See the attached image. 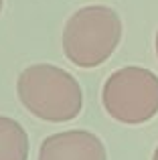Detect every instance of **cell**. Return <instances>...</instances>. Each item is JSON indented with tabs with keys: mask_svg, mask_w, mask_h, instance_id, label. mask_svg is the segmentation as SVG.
<instances>
[{
	"mask_svg": "<svg viewBox=\"0 0 158 160\" xmlns=\"http://www.w3.org/2000/svg\"><path fill=\"white\" fill-rule=\"evenodd\" d=\"M16 91L22 106L45 122H71L83 108L79 81L69 71L49 63L27 67L18 75Z\"/></svg>",
	"mask_w": 158,
	"mask_h": 160,
	"instance_id": "1",
	"label": "cell"
},
{
	"mask_svg": "<svg viewBox=\"0 0 158 160\" xmlns=\"http://www.w3.org/2000/svg\"><path fill=\"white\" fill-rule=\"evenodd\" d=\"M122 41V18L110 6H83L63 28V53L73 65L91 69L114 55Z\"/></svg>",
	"mask_w": 158,
	"mask_h": 160,
	"instance_id": "2",
	"label": "cell"
},
{
	"mask_svg": "<svg viewBox=\"0 0 158 160\" xmlns=\"http://www.w3.org/2000/svg\"><path fill=\"white\" fill-rule=\"evenodd\" d=\"M101 102L120 124H144L158 113V75L136 65L122 67L106 79Z\"/></svg>",
	"mask_w": 158,
	"mask_h": 160,
	"instance_id": "3",
	"label": "cell"
},
{
	"mask_svg": "<svg viewBox=\"0 0 158 160\" xmlns=\"http://www.w3.org/2000/svg\"><path fill=\"white\" fill-rule=\"evenodd\" d=\"M39 160H107V152L95 134L67 130L45 138L39 148Z\"/></svg>",
	"mask_w": 158,
	"mask_h": 160,
	"instance_id": "4",
	"label": "cell"
},
{
	"mask_svg": "<svg viewBox=\"0 0 158 160\" xmlns=\"http://www.w3.org/2000/svg\"><path fill=\"white\" fill-rule=\"evenodd\" d=\"M28 136L16 120L0 116V160H27Z\"/></svg>",
	"mask_w": 158,
	"mask_h": 160,
	"instance_id": "5",
	"label": "cell"
},
{
	"mask_svg": "<svg viewBox=\"0 0 158 160\" xmlns=\"http://www.w3.org/2000/svg\"><path fill=\"white\" fill-rule=\"evenodd\" d=\"M152 160H158V146H156V150H154V156H152Z\"/></svg>",
	"mask_w": 158,
	"mask_h": 160,
	"instance_id": "6",
	"label": "cell"
},
{
	"mask_svg": "<svg viewBox=\"0 0 158 160\" xmlns=\"http://www.w3.org/2000/svg\"><path fill=\"white\" fill-rule=\"evenodd\" d=\"M156 55H158V32H156Z\"/></svg>",
	"mask_w": 158,
	"mask_h": 160,
	"instance_id": "7",
	"label": "cell"
},
{
	"mask_svg": "<svg viewBox=\"0 0 158 160\" xmlns=\"http://www.w3.org/2000/svg\"><path fill=\"white\" fill-rule=\"evenodd\" d=\"M2 2H4V0H0V12H2Z\"/></svg>",
	"mask_w": 158,
	"mask_h": 160,
	"instance_id": "8",
	"label": "cell"
}]
</instances>
